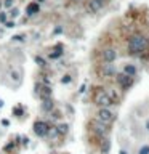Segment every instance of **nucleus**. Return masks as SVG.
Returning a JSON list of instances; mask_svg holds the SVG:
<instances>
[{
    "label": "nucleus",
    "instance_id": "obj_1",
    "mask_svg": "<svg viewBox=\"0 0 149 154\" xmlns=\"http://www.w3.org/2000/svg\"><path fill=\"white\" fill-rule=\"evenodd\" d=\"M148 45H149V42L143 34H135V35H132L130 40H128V51H130L132 55L143 53V51L148 50Z\"/></svg>",
    "mask_w": 149,
    "mask_h": 154
},
{
    "label": "nucleus",
    "instance_id": "obj_2",
    "mask_svg": "<svg viewBox=\"0 0 149 154\" xmlns=\"http://www.w3.org/2000/svg\"><path fill=\"white\" fill-rule=\"evenodd\" d=\"M95 103H96L98 106H100V108H109V106L114 104L112 98L109 96V95L106 93V92H103V90L96 93V96H95Z\"/></svg>",
    "mask_w": 149,
    "mask_h": 154
},
{
    "label": "nucleus",
    "instance_id": "obj_3",
    "mask_svg": "<svg viewBox=\"0 0 149 154\" xmlns=\"http://www.w3.org/2000/svg\"><path fill=\"white\" fill-rule=\"evenodd\" d=\"M114 119H116V116L108 108H100V111H98V120L104 122V124H111V122H114Z\"/></svg>",
    "mask_w": 149,
    "mask_h": 154
},
{
    "label": "nucleus",
    "instance_id": "obj_4",
    "mask_svg": "<svg viewBox=\"0 0 149 154\" xmlns=\"http://www.w3.org/2000/svg\"><path fill=\"white\" fill-rule=\"evenodd\" d=\"M116 72H117V69L112 63H104V64H101V68H100V74L103 77H112Z\"/></svg>",
    "mask_w": 149,
    "mask_h": 154
},
{
    "label": "nucleus",
    "instance_id": "obj_5",
    "mask_svg": "<svg viewBox=\"0 0 149 154\" xmlns=\"http://www.w3.org/2000/svg\"><path fill=\"white\" fill-rule=\"evenodd\" d=\"M101 58H103L104 63H114L117 60V51H116V48H104L103 53H101Z\"/></svg>",
    "mask_w": 149,
    "mask_h": 154
},
{
    "label": "nucleus",
    "instance_id": "obj_6",
    "mask_svg": "<svg viewBox=\"0 0 149 154\" xmlns=\"http://www.w3.org/2000/svg\"><path fill=\"white\" fill-rule=\"evenodd\" d=\"M104 5V0H88L87 3V11L88 13H98Z\"/></svg>",
    "mask_w": 149,
    "mask_h": 154
},
{
    "label": "nucleus",
    "instance_id": "obj_7",
    "mask_svg": "<svg viewBox=\"0 0 149 154\" xmlns=\"http://www.w3.org/2000/svg\"><path fill=\"white\" fill-rule=\"evenodd\" d=\"M48 130H50V127L42 120L34 124V132H35V135H39V136H45L47 133H48Z\"/></svg>",
    "mask_w": 149,
    "mask_h": 154
},
{
    "label": "nucleus",
    "instance_id": "obj_8",
    "mask_svg": "<svg viewBox=\"0 0 149 154\" xmlns=\"http://www.w3.org/2000/svg\"><path fill=\"white\" fill-rule=\"evenodd\" d=\"M117 82L122 85L124 90H127L128 87L133 84V77L132 76H127V74H119V76H117Z\"/></svg>",
    "mask_w": 149,
    "mask_h": 154
},
{
    "label": "nucleus",
    "instance_id": "obj_9",
    "mask_svg": "<svg viewBox=\"0 0 149 154\" xmlns=\"http://www.w3.org/2000/svg\"><path fill=\"white\" fill-rule=\"evenodd\" d=\"M92 127H93V130H95L96 133H100V135H103V133L108 132L106 124H104V122H101V120H92Z\"/></svg>",
    "mask_w": 149,
    "mask_h": 154
},
{
    "label": "nucleus",
    "instance_id": "obj_10",
    "mask_svg": "<svg viewBox=\"0 0 149 154\" xmlns=\"http://www.w3.org/2000/svg\"><path fill=\"white\" fill-rule=\"evenodd\" d=\"M39 10H40V7H39V3H29V5H27V10H26V13L29 15V16H32V15L39 13Z\"/></svg>",
    "mask_w": 149,
    "mask_h": 154
},
{
    "label": "nucleus",
    "instance_id": "obj_11",
    "mask_svg": "<svg viewBox=\"0 0 149 154\" xmlns=\"http://www.w3.org/2000/svg\"><path fill=\"white\" fill-rule=\"evenodd\" d=\"M124 71H125V74H127V76H132V77L136 74V68H135L133 64H127Z\"/></svg>",
    "mask_w": 149,
    "mask_h": 154
},
{
    "label": "nucleus",
    "instance_id": "obj_12",
    "mask_svg": "<svg viewBox=\"0 0 149 154\" xmlns=\"http://www.w3.org/2000/svg\"><path fill=\"white\" fill-rule=\"evenodd\" d=\"M42 108H44V111H52V109H53V103H52V100H45L44 104H42Z\"/></svg>",
    "mask_w": 149,
    "mask_h": 154
},
{
    "label": "nucleus",
    "instance_id": "obj_13",
    "mask_svg": "<svg viewBox=\"0 0 149 154\" xmlns=\"http://www.w3.org/2000/svg\"><path fill=\"white\" fill-rule=\"evenodd\" d=\"M109 148H111V143H109V140H104V143L101 145V151H103V154H108V153H109Z\"/></svg>",
    "mask_w": 149,
    "mask_h": 154
},
{
    "label": "nucleus",
    "instance_id": "obj_14",
    "mask_svg": "<svg viewBox=\"0 0 149 154\" xmlns=\"http://www.w3.org/2000/svg\"><path fill=\"white\" fill-rule=\"evenodd\" d=\"M58 132H60V135H63V133H68V125L66 124H61L60 127H56Z\"/></svg>",
    "mask_w": 149,
    "mask_h": 154
},
{
    "label": "nucleus",
    "instance_id": "obj_15",
    "mask_svg": "<svg viewBox=\"0 0 149 154\" xmlns=\"http://www.w3.org/2000/svg\"><path fill=\"white\" fill-rule=\"evenodd\" d=\"M35 63H37V64L40 66V68H44V66H47V63L44 61V58H42V56H35Z\"/></svg>",
    "mask_w": 149,
    "mask_h": 154
},
{
    "label": "nucleus",
    "instance_id": "obj_16",
    "mask_svg": "<svg viewBox=\"0 0 149 154\" xmlns=\"http://www.w3.org/2000/svg\"><path fill=\"white\" fill-rule=\"evenodd\" d=\"M138 154H149V146H143V148H140Z\"/></svg>",
    "mask_w": 149,
    "mask_h": 154
},
{
    "label": "nucleus",
    "instance_id": "obj_17",
    "mask_svg": "<svg viewBox=\"0 0 149 154\" xmlns=\"http://www.w3.org/2000/svg\"><path fill=\"white\" fill-rule=\"evenodd\" d=\"M69 82H71V76H68V74H66V76L61 79V84H69Z\"/></svg>",
    "mask_w": 149,
    "mask_h": 154
},
{
    "label": "nucleus",
    "instance_id": "obj_18",
    "mask_svg": "<svg viewBox=\"0 0 149 154\" xmlns=\"http://www.w3.org/2000/svg\"><path fill=\"white\" fill-rule=\"evenodd\" d=\"M15 42H23L24 40V35H15V37H11Z\"/></svg>",
    "mask_w": 149,
    "mask_h": 154
},
{
    "label": "nucleus",
    "instance_id": "obj_19",
    "mask_svg": "<svg viewBox=\"0 0 149 154\" xmlns=\"http://www.w3.org/2000/svg\"><path fill=\"white\" fill-rule=\"evenodd\" d=\"M13 3H15V0H5V2H3V5H5L7 8H10V7H13Z\"/></svg>",
    "mask_w": 149,
    "mask_h": 154
},
{
    "label": "nucleus",
    "instance_id": "obj_20",
    "mask_svg": "<svg viewBox=\"0 0 149 154\" xmlns=\"http://www.w3.org/2000/svg\"><path fill=\"white\" fill-rule=\"evenodd\" d=\"M18 13H19V11H18L16 8H15V10H11V11H10V16H11V18H16V16H18Z\"/></svg>",
    "mask_w": 149,
    "mask_h": 154
},
{
    "label": "nucleus",
    "instance_id": "obj_21",
    "mask_svg": "<svg viewBox=\"0 0 149 154\" xmlns=\"http://www.w3.org/2000/svg\"><path fill=\"white\" fill-rule=\"evenodd\" d=\"M5 19H7V15H5V13H0V21L5 23Z\"/></svg>",
    "mask_w": 149,
    "mask_h": 154
},
{
    "label": "nucleus",
    "instance_id": "obj_22",
    "mask_svg": "<svg viewBox=\"0 0 149 154\" xmlns=\"http://www.w3.org/2000/svg\"><path fill=\"white\" fill-rule=\"evenodd\" d=\"M11 77H15V79H19V72H11Z\"/></svg>",
    "mask_w": 149,
    "mask_h": 154
},
{
    "label": "nucleus",
    "instance_id": "obj_23",
    "mask_svg": "<svg viewBox=\"0 0 149 154\" xmlns=\"http://www.w3.org/2000/svg\"><path fill=\"white\" fill-rule=\"evenodd\" d=\"M7 27H15V23H7Z\"/></svg>",
    "mask_w": 149,
    "mask_h": 154
},
{
    "label": "nucleus",
    "instance_id": "obj_24",
    "mask_svg": "<svg viewBox=\"0 0 149 154\" xmlns=\"http://www.w3.org/2000/svg\"><path fill=\"white\" fill-rule=\"evenodd\" d=\"M146 128H148V130H149V120H148V122H146Z\"/></svg>",
    "mask_w": 149,
    "mask_h": 154
},
{
    "label": "nucleus",
    "instance_id": "obj_25",
    "mask_svg": "<svg viewBox=\"0 0 149 154\" xmlns=\"http://www.w3.org/2000/svg\"><path fill=\"white\" fill-rule=\"evenodd\" d=\"M42 2H45V0H39V2H37V3H42Z\"/></svg>",
    "mask_w": 149,
    "mask_h": 154
},
{
    "label": "nucleus",
    "instance_id": "obj_26",
    "mask_svg": "<svg viewBox=\"0 0 149 154\" xmlns=\"http://www.w3.org/2000/svg\"><path fill=\"white\" fill-rule=\"evenodd\" d=\"M72 2H82V0H72Z\"/></svg>",
    "mask_w": 149,
    "mask_h": 154
},
{
    "label": "nucleus",
    "instance_id": "obj_27",
    "mask_svg": "<svg viewBox=\"0 0 149 154\" xmlns=\"http://www.w3.org/2000/svg\"><path fill=\"white\" fill-rule=\"evenodd\" d=\"M120 154H127V153H125V151H120Z\"/></svg>",
    "mask_w": 149,
    "mask_h": 154
}]
</instances>
